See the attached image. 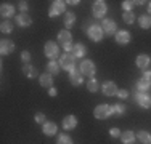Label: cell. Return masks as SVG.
<instances>
[{
	"instance_id": "cell-13",
	"label": "cell",
	"mask_w": 151,
	"mask_h": 144,
	"mask_svg": "<svg viewBox=\"0 0 151 144\" xmlns=\"http://www.w3.org/2000/svg\"><path fill=\"white\" fill-rule=\"evenodd\" d=\"M0 14H2L3 19H8V18L15 16V6L8 5V3H2V6H0Z\"/></svg>"
},
{
	"instance_id": "cell-10",
	"label": "cell",
	"mask_w": 151,
	"mask_h": 144,
	"mask_svg": "<svg viewBox=\"0 0 151 144\" xmlns=\"http://www.w3.org/2000/svg\"><path fill=\"white\" fill-rule=\"evenodd\" d=\"M58 42L63 45V48L64 46H68V45H73V35H71V32L68 31H61V32H58Z\"/></svg>"
},
{
	"instance_id": "cell-3",
	"label": "cell",
	"mask_w": 151,
	"mask_h": 144,
	"mask_svg": "<svg viewBox=\"0 0 151 144\" xmlns=\"http://www.w3.org/2000/svg\"><path fill=\"white\" fill-rule=\"evenodd\" d=\"M44 51H45V56H47V58H50L52 61H55V58H58V55H60V48H58V45H56L55 42H52V40H48V42L45 43Z\"/></svg>"
},
{
	"instance_id": "cell-32",
	"label": "cell",
	"mask_w": 151,
	"mask_h": 144,
	"mask_svg": "<svg viewBox=\"0 0 151 144\" xmlns=\"http://www.w3.org/2000/svg\"><path fill=\"white\" fill-rule=\"evenodd\" d=\"M125 112V106H122V104H113L111 106V114H124Z\"/></svg>"
},
{
	"instance_id": "cell-43",
	"label": "cell",
	"mask_w": 151,
	"mask_h": 144,
	"mask_svg": "<svg viewBox=\"0 0 151 144\" xmlns=\"http://www.w3.org/2000/svg\"><path fill=\"white\" fill-rule=\"evenodd\" d=\"M148 11H150V14H151V2H150V5H148Z\"/></svg>"
},
{
	"instance_id": "cell-22",
	"label": "cell",
	"mask_w": 151,
	"mask_h": 144,
	"mask_svg": "<svg viewBox=\"0 0 151 144\" xmlns=\"http://www.w3.org/2000/svg\"><path fill=\"white\" fill-rule=\"evenodd\" d=\"M73 55L74 58H84L87 55V48H85V45H82V43H76L74 48H73Z\"/></svg>"
},
{
	"instance_id": "cell-33",
	"label": "cell",
	"mask_w": 151,
	"mask_h": 144,
	"mask_svg": "<svg viewBox=\"0 0 151 144\" xmlns=\"http://www.w3.org/2000/svg\"><path fill=\"white\" fill-rule=\"evenodd\" d=\"M134 5H135V2H130V0H124V2H122V10H124V11H132Z\"/></svg>"
},
{
	"instance_id": "cell-20",
	"label": "cell",
	"mask_w": 151,
	"mask_h": 144,
	"mask_svg": "<svg viewBox=\"0 0 151 144\" xmlns=\"http://www.w3.org/2000/svg\"><path fill=\"white\" fill-rule=\"evenodd\" d=\"M39 82H40V85L44 86V88H52V86H53V77H52V74H48V72L42 74L40 77H39Z\"/></svg>"
},
{
	"instance_id": "cell-40",
	"label": "cell",
	"mask_w": 151,
	"mask_h": 144,
	"mask_svg": "<svg viewBox=\"0 0 151 144\" xmlns=\"http://www.w3.org/2000/svg\"><path fill=\"white\" fill-rule=\"evenodd\" d=\"M56 93H58V91H56V88H55V86H52V88L48 90V95L52 96V98H55V96H56Z\"/></svg>"
},
{
	"instance_id": "cell-24",
	"label": "cell",
	"mask_w": 151,
	"mask_h": 144,
	"mask_svg": "<svg viewBox=\"0 0 151 144\" xmlns=\"http://www.w3.org/2000/svg\"><path fill=\"white\" fill-rule=\"evenodd\" d=\"M60 63H56V61H50L48 64H47V71H48V74H52V75H56V74H60Z\"/></svg>"
},
{
	"instance_id": "cell-12",
	"label": "cell",
	"mask_w": 151,
	"mask_h": 144,
	"mask_svg": "<svg viewBox=\"0 0 151 144\" xmlns=\"http://www.w3.org/2000/svg\"><path fill=\"white\" fill-rule=\"evenodd\" d=\"M101 91H103V95H106V96H116L117 95V86H116V83H113V82H105L101 86Z\"/></svg>"
},
{
	"instance_id": "cell-21",
	"label": "cell",
	"mask_w": 151,
	"mask_h": 144,
	"mask_svg": "<svg viewBox=\"0 0 151 144\" xmlns=\"http://www.w3.org/2000/svg\"><path fill=\"white\" fill-rule=\"evenodd\" d=\"M121 141L124 144H134L135 141V135L134 131H130V130H125V131L121 133Z\"/></svg>"
},
{
	"instance_id": "cell-36",
	"label": "cell",
	"mask_w": 151,
	"mask_h": 144,
	"mask_svg": "<svg viewBox=\"0 0 151 144\" xmlns=\"http://www.w3.org/2000/svg\"><path fill=\"white\" fill-rule=\"evenodd\" d=\"M21 59H23L24 63H27V64H29V61H31V53L27 51V50H24V51L21 53Z\"/></svg>"
},
{
	"instance_id": "cell-7",
	"label": "cell",
	"mask_w": 151,
	"mask_h": 144,
	"mask_svg": "<svg viewBox=\"0 0 151 144\" xmlns=\"http://www.w3.org/2000/svg\"><path fill=\"white\" fill-rule=\"evenodd\" d=\"M106 3L103 2V0H96L95 3H93V6H92V13H93V16L95 18H103L106 14Z\"/></svg>"
},
{
	"instance_id": "cell-17",
	"label": "cell",
	"mask_w": 151,
	"mask_h": 144,
	"mask_svg": "<svg viewBox=\"0 0 151 144\" xmlns=\"http://www.w3.org/2000/svg\"><path fill=\"white\" fill-rule=\"evenodd\" d=\"M116 42L119 43V45H127V43L130 42V32H127V31L116 32Z\"/></svg>"
},
{
	"instance_id": "cell-41",
	"label": "cell",
	"mask_w": 151,
	"mask_h": 144,
	"mask_svg": "<svg viewBox=\"0 0 151 144\" xmlns=\"http://www.w3.org/2000/svg\"><path fill=\"white\" fill-rule=\"evenodd\" d=\"M143 77H145V78H150V80H151V72H150V71H145V72H143Z\"/></svg>"
},
{
	"instance_id": "cell-27",
	"label": "cell",
	"mask_w": 151,
	"mask_h": 144,
	"mask_svg": "<svg viewBox=\"0 0 151 144\" xmlns=\"http://www.w3.org/2000/svg\"><path fill=\"white\" fill-rule=\"evenodd\" d=\"M138 24L142 29H150L151 27V16H140L138 18Z\"/></svg>"
},
{
	"instance_id": "cell-23",
	"label": "cell",
	"mask_w": 151,
	"mask_h": 144,
	"mask_svg": "<svg viewBox=\"0 0 151 144\" xmlns=\"http://www.w3.org/2000/svg\"><path fill=\"white\" fill-rule=\"evenodd\" d=\"M23 74L29 78H34L37 77V67H34L32 64H26V66H23Z\"/></svg>"
},
{
	"instance_id": "cell-5",
	"label": "cell",
	"mask_w": 151,
	"mask_h": 144,
	"mask_svg": "<svg viewBox=\"0 0 151 144\" xmlns=\"http://www.w3.org/2000/svg\"><path fill=\"white\" fill-rule=\"evenodd\" d=\"M95 71H96V67H95V64H93V61H90V59H84V61L81 63V74H82V75L93 77Z\"/></svg>"
},
{
	"instance_id": "cell-29",
	"label": "cell",
	"mask_w": 151,
	"mask_h": 144,
	"mask_svg": "<svg viewBox=\"0 0 151 144\" xmlns=\"http://www.w3.org/2000/svg\"><path fill=\"white\" fill-rule=\"evenodd\" d=\"M138 139L143 144H151V133H148V131H138Z\"/></svg>"
},
{
	"instance_id": "cell-11",
	"label": "cell",
	"mask_w": 151,
	"mask_h": 144,
	"mask_svg": "<svg viewBox=\"0 0 151 144\" xmlns=\"http://www.w3.org/2000/svg\"><path fill=\"white\" fill-rule=\"evenodd\" d=\"M135 99L138 103V106H142L143 109H150L151 107V98L148 95H145V93H137Z\"/></svg>"
},
{
	"instance_id": "cell-15",
	"label": "cell",
	"mask_w": 151,
	"mask_h": 144,
	"mask_svg": "<svg viewBox=\"0 0 151 144\" xmlns=\"http://www.w3.org/2000/svg\"><path fill=\"white\" fill-rule=\"evenodd\" d=\"M77 127V117L76 115H66L63 118V128L64 130H74Z\"/></svg>"
},
{
	"instance_id": "cell-42",
	"label": "cell",
	"mask_w": 151,
	"mask_h": 144,
	"mask_svg": "<svg viewBox=\"0 0 151 144\" xmlns=\"http://www.w3.org/2000/svg\"><path fill=\"white\" fill-rule=\"evenodd\" d=\"M66 3H69V5H77L79 0H74V2H73V0H69V2H66Z\"/></svg>"
},
{
	"instance_id": "cell-18",
	"label": "cell",
	"mask_w": 151,
	"mask_h": 144,
	"mask_svg": "<svg viewBox=\"0 0 151 144\" xmlns=\"http://www.w3.org/2000/svg\"><path fill=\"white\" fill-rule=\"evenodd\" d=\"M42 131H44V135H47V136H55L56 131H58V127H56V123H53V122H45Z\"/></svg>"
},
{
	"instance_id": "cell-37",
	"label": "cell",
	"mask_w": 151,
	"mask_h": 144,
	"mask_svg": "<svg viewBox=\"0 0 151 144\" xmlns=\"http://www.w3.org/2000/svg\"><path fill=\"white\" fill-rule=\"evenodd\" d=\"M109 135L113 136V138H121V130L119 128H111L109 130Z\"/></svg>"
},
{
	"instance_id": "cell-34",
	"label": "cell",
	"mask_w": 151,
	"mask_h": 144,
	"mask_svg": "<svg viewBox=\"0 0 151 144\" xmlns=\"http://www.w3.org/2000/svg\"><path fill=\"white\" fill-rule=\"evenodd\" d=\"M58 144H73V139L68 135H61L58 136Z\"/></svg>"
},
{
	"instance_id": "cell-2",
	"label": "cell",
	"mask_w": 151,
	"mask_h": 144,
	"mask_svg": "<svg viewBox=\"0 0 151 144\" xmlns=\"http://www.w3.org/2000/svg\"><path fill=\"white\" fill-rule=\"evenodd\" d=\"M60 66H61V69H64V71H68V72L74 71V67H76V58H74V55H69V53L61 55Z\"/></svg>"
},
{
	"instance_id": "cell-14",
	"label": "cell",
	"mask_w": 151,
	"mask_h": 144,
	"mask_svg": "<svg viewBox=\"0 0 151 144\" xmlns=\"http://www.w3.org/2000/svg\"><path fill=\"white\" fill-rule=\"evenodd\" d=\"M135 64H137L138 69H142L143 72H145L146 67L150 66V56L148 55H138V56H137V59H135Z\"/></svg>"
},
{
	"instance_id": "cell-39",
	"label": "cell",
	"mask_w": 151,
	"mask_h": 144,
	"mask_svg": "<svg viewBox=\"0 0 151 144\" xmlns=\"http://www.w3.org/2000/svg\"><path fill=\"white\" fill-rule=\"evenodd\" d=\"M116 96H119L121 99H125L129 96V93H127V90H117V95Z\"/></svg>"
},
{
	"instance_id": "cell-38",
	"label": "cell",
	"mask_w": 151,
	"mask_h": 144,
	"mask_svg": "<svg viewBox=\"0 0 151 144\" xmlns=\"http://www.w3.org/2000/svg\"><path fill=\"white\" fill-rule=\"evenodd\" d=\"M18 8L21 10V13H26L27 11V2H19L18 3Z\"/></svg>"
},
{
	"instance_id": "cell-16",
	"label": "cell",
	"mask_w": 151,
	"mask_h": 144,
	"mask_svg": "<svg viewBox=\"0 0 151 144\" xmlns=\"http://www.w3.org/2000/svg\"><path fill=\"white\" fill-rule=\"evenodd\" d=\"M69 82H71V85H74V86H79V85H82V82H84V78H82V74H81V71H71L69 72Z\"/></svg>"
},
{
	"instance_id": "cell-25",
	"label": "cell",
	"mask_w": 151,
	"mask_h": 144,
	"mask_svg": "<svg viewBox=\"0 0 151 144\" xmlns=\"http://www.w3.org/2000/svg\"><path fill=\"white\" fill-rule=\"evenodd\" d=\"M151 86V80L150 78H145V77H142V78H138V83H137V88L140 90V91H146Z\"/></svg>"
},
{
	"instance_id": "cell-1",
	"label": "cell",
	"mask_w": 151,
	"mask_h": 144,
	"mask_svg": "<svg viewBox=\"0 0 151 144\" xmlns=\"http://www.w3.org/2000/svg\"><path fill=\"white\" fill-rule=\"evenodd\" d=\"M84 32H87V35L92 38L93 42H101L103 35H105V32H103V29L98 26V24H90V26H84Z\"/></svg>"
},
{
	"instance_id": "cell-28",
	"label": "cell",
	"mask_w": 151,
	"mask_h": 144,
	"mask_svg": "<svg viewBox=\"0 0 151 144\" xmlns=\"http://www.w3.org/2000/svg\"><path fill=\"white\" fill-rule=\"evenodd\" d=\"M0 29H2L3 34H10V32L13 31V24L10 23L8 19H3V21H2V24H0Z\"/></svg>"
},
{
	"instance_id": "cell-26",
	"label": "cell",
	"mask_w": 151,
	"mask_h": 144,
	"mask_svg": "<svg viewBox=\"0 0 151 144\" xmlns=\"http://www.w3.org/2000/svg\"><path fill=\"white\" fill-rule=\"evenodd\" d=\"M87 90L88 91H92V93H95V91H98L100 90V83H98V80L96 78H90V80H87Z\"/></svg>"
},
{
	"instance_id": "cell-9",
	"label": "cell",
	"mask_w": 151,
	"mask_h": 144,
	"mask_svg": "<svg viewBox=\"0 0 151 144\" xmlns=\"http://www.w3.org/2000/svg\"><path fill=\"white\" fill-rule=\"evenodd\" d=\"M101 29H103V32H105L106 35H113L114 32H116V23H114L113 19H103V23H101Z\"/></svg>"
},
{
	"instance_id": "cell-35",
	"label": "cell",
	"mask_w": 151,
	"mask_h": 144,
	"mask_svg": "<svg viewBox=\"0 0 151 144\" xmlns=\"http://www.w3.org/2000/svg\"><path fill=\"white\" fill-rule=\"evenodd\" d=\"M34 118H35V123H42V125H44L45 122H47V120H45V114H44V112H37Z\"/></svg>"
},
{
	"instance_id": "cell-6",
	"label": "cell",
	"mask_w": 151,
	"mask_h": 144,
	"mask_svg": "<svg viewBox=\"0 0 151 144\" xmlns=\"http://www.w3.org/2000/svg\"><path fill=\"white\" fill-rule=\"evenodd\" d=\"M64 10H66V2H60V0H56V2H53L52 6H50L48 16L55 18V16H58V14L64 13Z\"/></svg>"
},
{
	"instance_id": "cell-30",
	"label": "cell",
	"mask_w": 151,
	"mask_h": 144,
	"mask_svg": "<svg viewBox=\"0 0 151 144\" xmlns=\"http://www.w3.org/2000/svg\"><path fill=\"white\" fill-rule=\"evenodd\" d=\"M74 21H76V14L74 13H66L64 14V26H66L68 29L74 24Z\"/></svg>"
},
{
	"instance_id": "cell-4",
	"label": "cell",
	"mask_w": 151,
	"mask_h": 144,
	"mask_svg": "<svg viewBox=\"0 0 151 144\" xmlns=\"http://www.w3.org/2000/svg\"><path fill=\"white\" fill-rule=\"evenodd\" d=\"M93 115H95V118L106 120L111 115V106H108V104H98V106L95 107V110H93Z\"/></svg>"
},
{
	"instance_id": "cell-8",
	"label": "cell",
	"mask_w": 151,
	"mask_h": 144,
	"mask_svg": "<svg viewBox=\"0 0 151 144\" xmlns=\"http://www.w3.org/2000/svg\"><path fill=\"white\" fill-rule=\"evenodd\" d=\"M13 51H15V43L12 40H2L0 42V53H2L3 56L12 55Z\"/></svg>"
},
{
	"instance_id": "cell-31",
	"label": "cell",
	"mask_w": 151,
	"mask_h": 144,
	"mask_svg": "<svg viewBox=\"0 0 151 144\" xmlns=\"http://www.w3.org/2000/svg\"><path fill=\"white\" fill-rule=\"evenodd\" d=\"M122 19H124L127 24H134L135 23V14L132 13V11H124V14H122Z\"/></svg>"
},
{
	"instance_id": "cell-19",
	"label": "cell",
	"mask_w": 151,
	"mask_h": 144,
	"mask_svg": "<svg viewBox=\"0 0 151 144\" xmlns=\"http://www.w3.org/2000/svg\"><path fill=\"white\" fill-rule=\"evenodd\" d=\"M16 23H18V26H21V27H27L32 24V19L27 13H21L16 16Z\"/></svg>"
}]
</instances>
